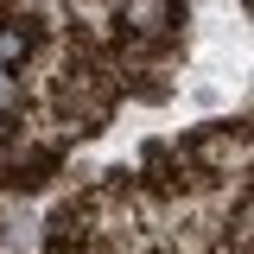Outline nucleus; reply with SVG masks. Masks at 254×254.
Returning a JSON list of instances; mask_svg holds the SVG:
<instances>
[{"mask_svg":"<svg viewBox=\"0 0 254 254\" xmlns=\"http://www.w3.org/2000/svg\"><path fill=\"white\" fill-rule=\"evenodd\" d=\"M121 13H127V26H140V32H159L165 19H172V0H127Z\"/></svg>","mask_w":254,"mask_h":254,"instance_id":"1","label":"nucleus"},{"mask_svg":"<svg viewBox=\"0 0 254 254\" xmlns=\"http://www.w3.org/2000/svg\"><path fill=\"white\" fill-rule=\"evenodd\" d=\"M26 58H32V32H26V26H0V64L19 70Z\"/></svg>","mask_w":254,"mask_h":254,"instance_id":"2","label":"nucleus"}]
</instances>
